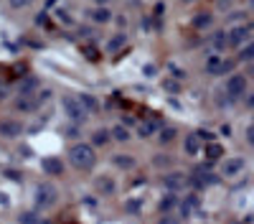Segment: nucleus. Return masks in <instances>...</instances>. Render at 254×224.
Masks as SVG:
<instances>
[{
    "instance_id": "nucleus-42",
    "label": "nucleus",
    "mask_w": 254,
    "mask_h": 224,
    "mask_svg": "<svg viewBox=\"0 0 254 224\" xmlns=\"http://www.w3.org/2000/svg\"><path fill=\"white\" fill-rule=\"evenodd\" d=\"M249 5H252V10H254V0H249Z\"/></svg>"
},
{
    "instance_id": "nucleus-11",
    "label": "nucleus",
    "mask_w": 254,
    "mask_h": 224,
    "mask_svg": "<svg viewBox=\"0 0 254 224\" xmlns=\"http://www.w3.org/2000/svg\"><path fill=\"white\" fill-rule=\"evenodd\" d=\"M244 171V158H229L224 160V176H239Z\"/></svg>"
},
{
    "instance_id": "nucleus-36",
    "label": "nucleus",
    "mask_w": 254,
    "mask_h": 224,
    "mask_svg": "<svg viewBox=\"0 0 254 224\" xmlns=\"http://www.w3.org/2000/svg\"><path fill=\"white\" fill-rule=\"evenodd\" d=\"M247 140H249V143H252V146H254V125H252V128L247 130Z\"/></svg>"
},
{
    "instance_id": "nucleus-1",
    "label": "nucleus",
    "mask_w": 254,
    "mask_h": 224,
    "mask_svg": "<svg viewBox=\"0 0 254 224\" xmlns=\"http://www.w3.org/2000/svg\"><path fill=\"white\" fill-rule=\"evenodd\" d=\"M69 158H71V163H74L79 171H89L94 163H97V155H94L92 146H87V143H76V146H71Z\"/></svg>"
},
{
    "instance_id": "nucleus-17",
    "label": "nucleus",
    "mask_w": 254,
    "mask_h": 224,
    "mask_svg": "<svg viewBox=\"0 0 254 224\" xmlns=\"http://www.w3.org/2000/svg\"><path fill=\"white\" fill-rule=\"evenodd\" d=\"M79 102L84 105V110H87V112H99V102H97V99H94L92 94L81 92V94H79Z\"/></svg>"
},
{
    "instance_id": "nucleus-15",
    "label": "nucleus",
    "mask_w": 254,
    "mask_h": 224,
    "mask_svg": "<svg viewBox=\"0 0 254 224\" xmlns=\"http://www.w3.org/2000/svg\"><path fill=\"white\" fill-rule=\"evenodd\" d=\"M36 94L33 97H18L15 99V110H20V112H31V110H36Z\"/></svg>"
},
{
    "instance_id": "nucleus-2",
    "label": "nucleus",
    "mask_w": 254,
    "mask_h": 224,
    "mask_svg": "<svg viewBox=\"0 0 254 224\" xmlns=\"http://www.w3.org/2000/svg\"><path fill=\"white\" fill-rule=\"evenodd\" d=\"M56 196H59V191H56L54 183H41V186L36 189V207H38V209L54 207V204H56Z\"/></svg>"
},
{
    "instance_id": "nucleus-7",
    "label": "nucleus",
    "mask_w": 254,
    "mask_h": 224,
    "mask_svg": "<svg viewBox=\"0 0 254 224\" xmlns=\"http://www.w3.org/2000/svg\"><path fill=\"white\" fill-rule=\"evenodd\" d=\"M249 26H237L234 31H229V46H242V44H247V41H249Z\"/></svg>"
},
{
    "instance_id": "nucleus-12",
    "label": "nucleus",
    "mask_w": 254,
    "mask_h": 224,
    "mask_svg": "<svg viewBox=\"0 0 254 224\" xmlns=\"http://www.w3.org/2000/svg\"><path fill=\"white\" fill-rule=\"evenodd\" d=\"M20 130H23V128H20V122H13V120H3V122H0V135H3V138H18Z\"/></svg>"
},
{
    "instance_id": "nucleus-44",
    "label": "nucleus",
    "mask_w": 254,
    "mask_h": 224,
    "mask_svg": "<svg viewBox=\"0 0 254 224\" xmlns=\"http://www.w3.org/2000/svg\"><path fill=\"white\" fill-rule=\"evenodd\" d=\"M252 74H254V69H252Z\"/></svg>"
},
{
    "instance_id": "nucleus-5",
    "label": "nucleus",
    "mask_w": 254,
    "mask_h": 224,
    "mask_svg": "<svg viewBox=\"0 0 254 224\" xmlns=\"http://www.w3.org/2000/svg\"><path fill=\"white\" fill-rule=\"evenodd\" d=\"M190 183H193V181H190L186 173H168L165 178H163V186L168 189V191H183L186 186H190Z\"/></svg>"
},
{
    "instance_id": "nucleus-32",
    "label": "nucleus",
    "mask_w": 254,
    "mask_h": 224,
    "mask_svg": "<svg viewBox=\"0 0 254 224\" xmlns=\"http://www.w3.org/2000/svg\"><path fill=\"white\" fill-rule=\"evenodd\" d=\"M8 97V84H5V81H0V102H3Z\"/></svg>"
},
{
    "instance_id": "nucleus-14",
    "label": "nucleus",
    "mask_w": 254,
    "mask_h": 224,
    "mask_svg": "<svg viewBox=\"0 0 254 224\" xmlns=\"http://www.w3.org/2000/svg\"><path fill=\"white\" fill-rule=\"evenodd\" d=\"M211 49H214V51H224V49H229V33L219 31V33L211 36Z\"/></svg>"
},
{
    "instance_id": "nucleus-22",
    "label": "nucleus",
    "mask_w": 254,
    "mask_h": 224,
    "mask_svg": "<svg viewBox=\"0 0 254 224\" xmlns=\"http://www.w3.org/2000/svg\"><path fill=\"white\" fill-rule=\"evenodd\" d=\"M211 13H198L196 18H193V28H206V26H211Z\"/></svg>"
},
{
    "instance_id": "nucleus-41",
    "label": "nucleus",
    "mask_w": 254,
    "mask_h": 224,
    "mask_svg": "<svg viewBox=\"0 0 254 224\" xmlns=\"http://www.w3.org/2000/svg\"><path fill=\"white\" fill-rule=\"evenodd\" d=\"M104 3H110V0H97V5H104Z\"/></svg>"
},
{
    "instance_id": "nucleus-24",
    "label": "nucleus",
    "mask_w": 254,
    "mask_h": 224,
    "mask_svg": "<svg viewBox=\"0 0 254 224\" xmlns=\"http://www.w3.org/2000/svg\"><path fill=\"white\" fill-rule=\"evenodd\" d=\"M97 191H102V194H112V191H115L112 178H99V181H97Z\"/></svg>"
},
{
    "instance_id": "nucleus-34",
    "label": "nucleus",
    "mask_w": 254,
    "mask_h": 224,
    "mask_svg": "<svg viewBox=\"0 0 254 224\" xmlns=\"http://www.w3.org/2000/svg\"><path fill=\"white\" fill-rule=\"evenodd\" d=\"M160 224H178V217H163Z\"/></svg>"
},
{
    "instance_id": "nucleus-9",
    "label": "nucleus",
    "mask_w": 254,
    "mask_h": 224,
    "mask_svg": "<svg viewBox=\"0 0 254 224\" xmlns=\"http://www.w3.org/2000/svg\"><path fill=\"white\" fill-rule=\"evenodd\" d=\"M41 168H44L49 176H61V173H64V163H61L59 158L49 155V158H44V160H41Z\"/></svg>"
},
{
    "instance_id": "nucleus-43",
    "label": "nucleus",
    "mask_w": 254,
    "mask_h": 224,
    "mask_svg": "<svg viewBox=\"0 0 254 224\" xmlns=\"http://www.w3.org/2000/svg\"><path fill=\"white\" fill-rule=\"evenodd\" d=\"M183 3H193V0H183Z\"/></svg>"
},
{
    "instance_id": "nucleus-40",
    "label": "nucleus",
    "mask_w": 254,
    "mask_h": 224,
    "mask_svg": "<svg viewBox=\"0 0 254 224\" xmlns=\"http://www.w3.org/2000/svg\"><path fill=\"white\" fill-rule=\"evenodd\" d=\"M226 5H231V0H219V8H226Z\"/></svg>"
},
{
    "instance_id": "nucleus-38",
    "label": "nucleus",
    "mask_w": 254,
    "mask_h": 224,
    "mask_svg": "<svg viewBox=\"0 0 254 224\" xmlns=\"http://www.w3.org/2000/svg\"><path fill=\"white\" fill-rule=\"evenodd\" d=\"M244 102H247V107H254V92H252V94H249Z\"/></svg>"
},
{
    "instance_id": "nucleus-25",
    "label": "nucleus",
    "mask_w": 254,
    "mask_h": 224,
    "mask_svg": "<svg viewBox=\"0 0 254 224\" xmlns=\"http://www.w3.org/2000/svg\"><path fill=\"white\" fill-rule=\"evenodd\" d=\"M239 59H242V61H247V64H249V61H254V41H249V44L242 49Z\"/></svg>"
},
{
    "instance_id": "nucleus-10",
    "label": "nucleus",
    "mask_w": 254,
    "mask_h": 224,
    "mask_svg": "<svg viewBox=\"0 0 254 224\" xmlns=\"http://www.w3.org/2000/svg\"><path fill=\"white\" fill-rule=\"evenodd\" d=\"M155 130H163V125H160L158 117H150V120H145V122H140V125H137V135H140V138L153 135Z\"/></svg>"
},
{
    "instance_id": "nucleus-8",
    "label": "nucleus",
    "mask_w": 254,
    "mask_h": 224,
    "mask_svg": "<svg viewBox=\"0 0 254 224\" xmlns=\"http://www.w3.org/2000/svg\"><path fill=\"white\" fill-rule=\"evenodd\" d=\"M38 87H41V81H38L36 76H26V79L18 84V94H20V97H33V94H38V92H36Z\"/></svg>"
},
{
    "instance_id": "nucleus-27",
    "label": "nucleus",
    "mask_w": 254,
    "mask_h": 224,
    "mask_svg": "<svg viewBox=\"0 0 254 224\" xmlns=\"http://www.w3.org/2000/svg\"><path fill=\"white\" fill-rule=\"evenodd\" d=\"M112 138L115 140H130V133H127V128H122V125H117V128H112Z\"/></svg>"
},
{
    "instance_id": "nucleus-21",
    "label": "nucleus",
    "mask_w": 254,
    "mask_h": 224,
    "mask_svg": "<svg viewBox=\"0 0 254 224\" xmlns=\"http://www.w3.org/2000/svg\"><path fill=\"white\" fill-rule=\"evenodd\" d=\"M110 130H94L92 133V143H94V146H104V143H107L110 140Z\"/></svg>"
},
{
    "instance_id": "nucleus-28",
    "label": "nucleus",
    "mask_w": 254,
    "mask_h": 224,
    "mask_svg": "<svg viewBox=\"0 0 254 224\" xmlns=\"http://www.w3.org/2000/svg\"><path fill=\"white\" fill-rule=\"evenodd\" d=\"M20 224H41V217L33 212H26V214H20Z\"/></svg>"
},
{
    "instance_id": "nucleus-26",
    "label": "nucleus",
    "mask_w": 254,
    "mask_h": 224,
    "mask_svg": "<svg viewBox=\"0 0 254 224\" xmlns=\"http://www.w3.org/2000/svg\"><path fill=\"white\" fill-rule=\"evenodd\" d=\"M178 133H176V128H163L160 133H158V138H160V143H171L173 138H176Z\"/></svg>"
},
{
    "instance_id": "nucleus-37",
    "label": "nucleus",
    "mask_w": 254,
    "mask_h": 224,
    "mask_svg": "<svg viewBox=\"0 0 254 224\" xmlns=\"http://www.w3.org/2000/svg\"><path fill=\"white\" fill-rule=\"evenodd\" d=\"M145 74H147V76H155V67L147 64V67H145Z\"/></svg>"
},
{
    "instance_id": "nucleus-13",
    "label": "nucleus",
    "mask_w": 254,
    "mask_h": 224,
    "mask_svg": "<svg viewBox=\"0 0 254 224\" xmlns=\"http://www.w3.org/2000/svg\"><path fill=\"white\" fill-rule=\"evenodd\" d=\"M190 181H193V186H196V189H206V186H211V183H216L219 178H216L214 173H203V171H198Z\"/></svg>"
},
{
    "instance_id": "nucleus-16",
    "label": "nucleus",
    "mask_w": 254,
    "mask_h": 224,
    "mask_svg": "<svg viewBox=\"0 0 254 224\" xmlns=\"http://www.w3.org/2000/svg\"><path fill=\"white\" fill-rule=\"evenodd\" d=\"M178 207V196L173 191H168L163 199H160V212H173Z\"/></svg>"
},
{
    "instance_id": "nucleus-23",
    "label": "nucleus",
    "mask_w": 254,
    "mask_h": 224,
    "mask_svg": "<svg viewBox=\"0 0 254 224\" xmlns=\"http://www.w3.org/2000/svg\"><path fill=\"white\" fill-rule=\"evenodd\" d=\"M125 44H127V36H125V33H117L110 44H107V51H117V49H122Z\"/></svg>"
},
{
    "instance_id": "nucleus-3",
    "label": "nucleus",
    "mask_w": 254,
    "mask_h": 224,
    "mask_svg": "<svg viewBox=\"0 0 254 224\" xmlns=\"http://www.w3.org/2000/svg\"><path fill=\"white\" fill-rule=\"evenodd\" d=\"M61 107H64V112H66L74 122H84L87 120V110H84V105L79 102V97H64L61 99Z\"/></svg>"
},
{
    "instance_id": "nucleus-39",
    "label": "nucleus",
    "mask_w": 254,
    "mask_h": 224,
    "mask_svg": "<svg viewBox=\"0 0 254 224\" xmlns=\"http://www.w3.org/2000/svg\"><path fill=\"white\" fill-rule=\"evenodd\" d=\"M87 56L89 59H97V49H87Z\"/></svg>"
},
{
    "instance_id": "nucleus-33",
    "label": "nucleus",
    "mask_w": 254,
    "mask_h": 224,
    "mask_svg": "<svg viewBox=\"0 0 254 224\" xmlns=\"http://www.w3.org/2000/svg\"><path fill=\"white\" fill-rule=\"evenodd\" d=\"M196 135H198L201 140H208V143H214V133H206V130H203V133H196Z\"/></svg>"
},
{
    "instance_id": "nucleus-20",
    "label": "nucleus",
    "mask_w": 254,
    "mask_h": 224,
    "mask_svg": "<svg viewBox=\"0 0 254 224\" xmlns=\"http://www.w3.org/2000/svg\"><path fill=\"white\" fill-rule=\"evenodd\" d=\"M206 155H208V160H216V158L224 155V148L219 146V143H208V146H206Z\"/></svg>"
},
{
    "instance_id": "nucleus-18",
    "label": "nucleus",
    "mask_w": 254,
    "mask_h": 224,
    "mask_svg": "<svg viewBox=\"0 0 254 224\" xmlns=\"http://www.w3.org/2000/svg\"><path fill=\"white\" fill-rule=\"evenodd\" d=\"M198 135L193 133V135H186V140H183V148H186V153L188 155H198Z\"/></svg>"
},
{
    "instance_id": "nucleus-19",
    "label": "nucleus",
    "mask_w": 254,
    "mask_h": 224,
    "mask_svg": "<svg viewBox=\"0 0 254 224\" xmlns=\"http://www.w3.org/2000/svg\"><path fill=\"white\" fill-rule=\"evenodd\" d=\"M92 20H97V23H107V20H112V10L104 8V5H99V8L92 10Z\"/></svg>"
},
{
    "instance_id": "nucleus-6",
    "label": "nucleus",
    "mask_w": 254,
    "mask_h": 224,
    "mask_svg": "<svg viewBox=\"0 0 254 224\" xmlns=\"http://www.w3.org/2000/svg\"><path fill=\"white\" fill-rule=\"evenodd\" d=\"M234 69V61H224L221 56H211L206 61V74H224Z\"/></svg>"
},
{
    "instance_id": "nucleus-31",
    "label": "nucleus",
    "mask_w": 254,
    "mask_h": 224,
    "mask_svg": "<svg viewBox=\"0 0 254 224\" xmlns=\"http://www.w3.org/2000/svg\"><path fill=\"white\" fill-rule=\"evenodd\" d=\"M36 23H38V26H49V15H46V13H38V15H36Z\"/></svg>"
},
{
    "instance_id": "nucleus-29",
    "label": "nucleus",
    "mask_w": 254,
    "mask_h": 224,
    "mask_svg": "<svg viewBox=\"0 0 254 224\" xmlns=\"http://www.w3.org/2000/svg\"><path fill=\"white\" fill-rule=\"evenodd\" d=\"M115 163H117L120 168H132V166H135V160H132L130 155H117V158H115Z\"/></svg>"
},
{
    "instance_id": "nucleus-30",
    "label": "nucleus",
    "mask_w": 254,
    "mask_h": 224,
    "mask_svg": "<svg viewBox=\"0 0 254 224\" xmlns=\"http://www.w3.org/2000/svg\"><path fill=\"white\" fill-rule=\"evenodd\" d=\"M33 0H10V5L13 8H26V5H31Z\"/></svg>"
},
{
    "instance_id": "nucleus-35",
    "label": "nucleus",
    "mask_w": 254,
    "mask_h": 224,
    "mask_svg": "<svg viewBox=\"0 0 254 224\" xmlns=\"http://www.w3.org/2000/svg\"><path fill=\"white\" fill-rule=\"evenodd\" d=\"M5 176H8L10 181H20V173H15V171H5Z\"/></svg>"
},
{
    "instance_id": "nucleus-4",
    "label": "nucleus",
    "mask_w": 254,
    "mask_h": 224,
    "mask_svg": "<svg viewBox=\"0 0 254 224\" xmlns=\"http://www.w3.org/2000/svg\"><path fill=\"white\" fill-rule=\"evenodd\" d=\"M244 92H247V76L244 74H231L229 79H226V99H239V97H244Z\"/></svg>"
}]
</instances>
